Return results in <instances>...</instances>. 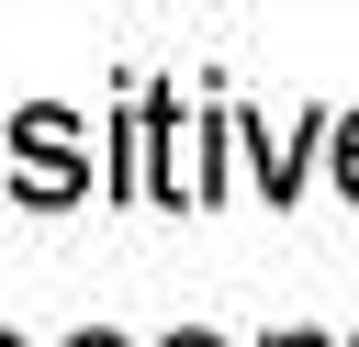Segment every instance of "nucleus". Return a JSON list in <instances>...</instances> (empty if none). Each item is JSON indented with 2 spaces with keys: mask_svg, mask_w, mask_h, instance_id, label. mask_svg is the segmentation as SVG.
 Listing matches in <instances>:
<instances>
[{
  "mask_svg": "<svg viewBox=\"0 0 359 347\" xmlns=\"http://www.w3.org/2000/svg\"><path fill=\"white\" fill-rule=\"evenodd\" d=\"M11 190H22V201H45V213L90 190V146H79V112H56V101L11 112Z\"/></svg>",
  "mask_w": 359,
  "mask_h": 347,
  "instance_id": "nucleus-1",
  "label": "nucleus"
},
{
  "mask_svg": "<svg viewBox=\"0 0 359 347\" xmlns=\"http://www.w3.org/2000/svg\"><path fill=\"white\" fill-rule=\"evenodd\" d=\"M236 134H247V157H258L269 201H292V190H303V134H269V123H236Z\"/></svg>",
  "mask_w": 359,
  "mask_h": 347,
  "instance_id": "nucleus-2",
  "label": "nucleus"
},
{
  "mask_svg": "<svg viewBox=\"0 0 359 347\" xmlns=\"http://www.w3.org/2000/svg\"><path fill=\"white\" fill-rule=\"evenodd\" d=\"M337 190H348V201H359V112H348V123H337Z\"/></svg>",
  "mask_w": 359,
  "mask_h": 347,
  "instance_id": "nucleus-3",
  "label": "nucleus"
},
{
  "mask_svg": "<svg viewBox=\"0 0 359 347\" xmlns=\"http://www.w3.org/2000/svg\"><path fill=\"white\" fill-rule=\"evenodd\" d=\"M168 347H224V336H202V325H191V336H168Z\"/></svg>",
  "mask_w": 359,
  "mask_h": 347,
  "instance_id": "nucleus-4",
  "label": "nucleus"
},
{
  "mask_svg": "<svg viewBox=\"0 0 359 347\" xmlns=\"http://www.w3.org/2000/svg\"><path fill=\"white\" fill-rule=\"evenodd\" d=\"M269 347H325V336H269Z\"/></svg>",
  "mask_w": 359,
  "mask_h": 347,
  "instance_id": "nucleus-5",
  "label": "nucleus"
},
{
  "mask_svg": "<svg viewBox=\"0 0 359 347\" xmlns=\"http://www.w3.org/2000/svg\"><path fill=\"white\" fill-rule=\"evenodd\" d=\"M67 347H123V336H67Z\"/></svg>",
  "mask_w": 359,
  "mask_h": 347,
  "instance_id": "nucleus-6",
  "label": "nucleus"
},
{
  "mask_svg": "<svg viewBox=\"0 0 359 347\" xmlns=\"http://www.w3.org/2000/svg\"><path fill=\"white\" fill-rule=\"evenodd\" d=\"M0 347H11V336H0Z\"/></svg>",
  "mask_w": 359,
  "mask_h": 347,
  "instance_id": "nucleus-7",
  "label": "nucleus"
}]
</instances>
